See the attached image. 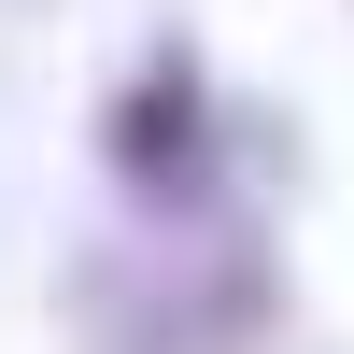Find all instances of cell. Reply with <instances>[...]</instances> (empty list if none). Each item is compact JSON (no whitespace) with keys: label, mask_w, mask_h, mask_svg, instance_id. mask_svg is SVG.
I'll use <instances>...</instances> for the list:
<instances>
[{"label":"cell","mask_w":354,"mask_h":354,"mask_svg":"<svg viewBox=\"0 0 354 354\" xmlns=\"http://www.w3.org/2000/svg\"><path fill=\"white\" fill-rule=\"evenodd\" d=\"M270 298H283V270H270L255 213H198V227H156V241L71 270V312L100 354H213V340L270 326Z\"/></svg>","instance_id":"obj_1"},{"label":"cell","mask_w":354,"mask_h":354,"mask_svg":"<svg viewBox=\"0 0 354 354\" xmlns=\"http://www.w3.org/2000/svg\"><path fill=\"white\" fill-rule=\"evenodd\" d=\"M100 170L142 227H198L227 213V113H213V71H198L185 28L142 43V71L100 85Z\"/></svg>","instance_id":"obj_2"}]
</instances>
